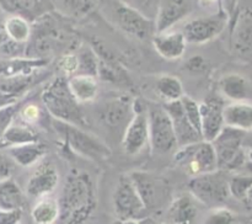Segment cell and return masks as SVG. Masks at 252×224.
Wrapping results in <instances>:
<instances>
[{
	"mask_svg": "<svg viewBox=\"0 0 252 224\" xmlns=\"http://www.w3.org/2000/svg\"><path fill=\"white\" fill-rule=\"evenodd\" d=\"M59 184V174L51 161H42L27 180L26 193L32 198L49 196Z\"/></svg>",
	"mask_w": 252,
	"mask_h": 224,
	"instance_id": "cell-15",
	"label": "cell"
},
{
	"mask_svg": "<svg viewBox=\"0 0 252 224\" xmlns=\"http://www.w3.org/2000/svg\"><path fill=\"white\" fill-rule=\"evenodd\" d=\"M123 224H139L138 219H129V221H125Z\"/></svg>",
	"mask_w": 252,
	"mask_h": 224,
	"instance_id": "cell-49",
	"label": "cell"
},
{
	"mask_svg": "<svg viewBox=\"0 0 252 224\" xmlns=\"http://www.w3.org/2000/svg\"><path fill=\"white\" fill-rule=\"evenodd\" d=\"M15 162L7 154L6 149L0 148V181L11 179L15 170Z\"/></svg>",
	"mask_w": 252,
	"mask_h": 224,
	"instance_id": "cell-42",
	"label": "cell"
},
{
	"mask_svg": "<svg viewBox=\"0 0 252 224\" xmlns=\"http://www.w3.org/2000/svg\"><path fill=\"white\" fill-rule=\"evenodd\" d=\"M132 117L128 121L122 137V149L128 155H137L149 145L147 103L137 98L132 102Z\"/></svg>",
	"mask_w": 252,
	"mask_h": 224,
	"instance_id": "cell-10",
	"label": "cell"
},
{
	"mask_svg": "<svg viewBox=\"0 0 252 224\" xmlns=\"http://www.w3.org/2000/svg\"><path fill=\"white\" fill-rule=\"evenodd\" d=\"M19 100H20V98L14 97V96L5 95V94H1V93H0V108L5 107V106L12 105V103L19 102Z\"/></svg>",
	"mask_w": 252,
	"mask_h": 224,
	"instance_id": "cell-45",
	"label": "cell"
},
{
	"mask_svg": "<svg viewBox=\"0 0 252 224\" xmlns=\"http://www.w3.org/2000/svg\"><path fill=\"white\" fill-rule=\"evenodd\" d=\"M245 132L225 126L218 137L212 142L217 154L218 170L224 172L241 169L248 160L244 148Z\"/></svg>",
	"mask_w": 252,
	"mask_h": 224,
	"instance_id": "cell-5",
	"label": "cell"
},
{
	"mask_svg": "<svg viewBox=\"0 0 252 224\" xmlns=\"http://www.w3.org/2000/svg\"><path fill=\"white\" fill-rule=\"evenodd\" d=\"M128 175L134 184L147 211L157 208L161 203L166 192L164 180L147 171H134Z\"/></svg>",
	"mask_w": 252,
	"mask_h": 224,
	"instance_id": "cell-14",
	"label": "cell"
},
{
	"mask_svg": "<svg viewBox=\"0 0 252 224\" xmlns=\"http://www.w3.org/2000/svg\"><path fill=\"white\" fill-rule=\"evenodd\" d=\"M202 5H209V4H213V2L218 1V0H198Z\"/></svg>",
	"mask_w": 252,
	"mask_h": 224,
	"instance_id": "cell-48",
	"label": "cell"
},
{
	"mask_svg": "<svg viewBox=\"0 0 252 224\" xmlns=\"http://www.w3.org/2000/svg\"><path fill=\"white\" fill-rule=\"evenodd\" d=\"M105 9L111 21L128 36L145 41L155 34L154 21L127 2L121 0H105Z\"/></svg>",
	"mask_w": 252,
	"mask_h": 224,
	"instance_id": "cell-4",
	"label": "cell"
},
{
	"mask_svg": "<svg viewBox=\"0 0 252 224\" xmlns=\"http://www.w3.org/2000/svg\"><path fill=\"white\" fill-rule=\"evenodd\" d=\"M192 10V0H160L157 19L154 21L155 33L169 31L181 21Z\"/></svg>",
	"mask_w": 252,
	"mask_h": 224,
	"instance_id": "cell-17",
	"label": "cell"
},
{
	"mask_svg": "<svg viewBox=\"0 0 252 224\" xmlns=\"http://www.w3.org/2000/svg\"><path fill=\"white\" fill-rule=\"evenodd\" d=\"M31 217L36 224H54L59 221L58 201L49 196L38 198L32 208Z\"/></svg>",
	"mask_w": 252,
	"mask_h": 224,
	"instance_id": "cell-31",
	"label": "cell"
},
{
	"mask_svg": "<svg viewBox=\"0 0 252 224\" xmlns=\"http://www.w3.org/2000/svg\"><path fill=\"white\" fill-rule=\"evenodd\" d=\"M162 106H164L165 111L167 112L172 122V126H174L175 135H176L177 140V148L203 140L201 133L187 120L184 107H182L181 100L166 102Z\"/></svg>",
	"mask_w": 252,
	"mask_h": 224,
	"instance_id": "cell-16",
	"label": "cell"
},
{
	"mask_svg": "<svg viewBox=\"0 0 252 224\" xmlns=\"http://www.w3.org/2000/svg\"><path fill=\"white\" fill-rule=\"evenodd\" d=\"M224 125L243 132L252 130V103L240 101L224 106Z\"/></svg>",
	"mask_w": 252,
	"mask_h": 224,
	"instance_id": "cell-22",
	"label": "cell"
},
{
	"mask_svg": "<svg viewBox=\"0 0 252 224\" xmlns=\"http://www.w3.org/2000/svg\"><path fill=\"white\" fill-rule=\"evenodd\" d=\"M6 152L15 164L22 167H29L43 159L47 153V147L38 140V142L7 148Z\"/></svg>",
	"mask_w": 252,
	"mask_h": 224,
	"instance_id": "cell-24",
	"label": "cell"
},
{
	"mask_svg": "<svg viewBox=\"0 0 252 224\" xmlns=\"http://www.w3.org/2000/svg\"><path fill=\"white\" fill-rule=\"evenodd\" d=\"M181 103L187 120L201 133V108H199V103L193 97L186 95V94L182 96Z\"/></svg>",
	"mask_w": 252,
	"mask_h": 224,
	"instance_id": "cell-35",
	"label": "cell"
},
{
	"mask_svg": "<svg viewBox=\"0 0 252 224\" xmlns=\"http://www.w3.org/2000/svg\"><path fill=\"white\" fill-rule=\"evenodd\" d=\"M228 24L229 15L225 10H220L214 15L191 20L185 25L181 32L187 43L204 44L217 38Z\"/></svg>",
	"mask_w": 252,
	"mask_h": 224,
	"instance_id": "cell-12",
	"label": "cell"
},
{
	"mask_svg": "<svg viewBox=\"0 0 252 224\" xmlns=\"http://www.w3.org/2000/svg\"><path fill=\"white\" fill-rule=\"evenodd\" d=\"M229 42L236 56L252 53V0H238L229 17Z\"/></svg>",
	"mask_w": 252,
	"mask_h": 224,
	"instance_id": "cell-9",
	"label": "cell"
},
{
	"mask_svg": "<svg viewBox=\"0 0 252 224\" xmlns=\"http://www.w3.org/2000/svg\"><path fill=\"white\" fill-rule=\"evenodd\" d=\"M38 74L34 73L27 76H14V78H0V93L5 95L20 98L30 90L36 81H38Z\"/></svg>",
	"mask_w": 252,
	"mask_h": 224,
	"instance_id": "cell-32",
	"label": "cell"
},
{
	"mask_svg": "<svg viewBox=\"0 0 252 224\" xmlns=\"http://www.w3.org/2000/svg\"><path fill=\"white\" fill-rule=\"evenodd\" d=\"M58 68L65 74L66 76H73L78 74L79 70V57L76 53L73 52H68L61 56L58 59Z\"/></svg>",
	"mask_w": 252,
	"mask_h": 224,
	"instance_id": "cell-39",
	"label": "cell"
},
{
	"mask_svg": "<svg viewBox=\"0 0 252 224\" xmlns=\"http://www.w3.org/2000/svg\"><path fill=\"white\" fill-rule=\"evenodd\" d=\"M174 161L191 177L208 174L218 170V161L213 144L201 140L192 144L179 147L175 150Z\"/></svg>",
	"mask_w": 252,
	"mask_h": 224,
	"instance_id": "cell-8",
	"label": "cell"
},
{
	"mask_svg": "<svg viewBox=\"0 0 252 224\" xmlns=\"http://www.w3.org/2000/svg\"><path fill=\"white\" fill-rule=\"evenodd\" d=\"M189 191L198 203L212 208L223 206L230 196L226 172L217 170L191 177L189 181Z\"/></svg>",
	"mask_w": 252,
	"mask_h": 224,
	"instance_id": "cell-6",
	"label": "cell"
},
{
	"mask_svg": "<svg viewBox=\"0 0 252 224\" xmlns=\"http://www.w3.org/2000/svg\"><path fill=\"white\" fill-rule=\"evenodd\" d=\"M53 126L63 139L64 145L70 152L94 161L105 160L111 155L110 147L103 143V140L90 132H86L81 127L59 121H54Z\"/></svg>",
	"mask_w": 252,
	"mask_h": 224,
	"instance_id": "cell-3",
	"label": "cell"
},
{
	"mask_svg": "<svg viewBox=\"0 0 252 224\" xmlns=\"http://www.w3.org/2000/svg\"><path fill=\"white\" fill-rule=\"evenodd\" d=\"M79 57V70L78 74L84 75L97 76L98 73V58L95 52L90 48H86L78 53ZM76 75V74H75Z\"/></svg>",
	"mask_w": 252,
	"mask_h": 224,
	"instance_id": "cell-33",
	"label": "cell"
},
{
	"mask_svg": "<svg viewBox=\"0 0 252 224\" xmlns=\"http://www.w3.org/2000/svg\"><path fill=\"white\" fill-rule=\"evenodd\" d=\"M22 51H24V46L15 43L9 38L5 31L4 20L0 17V52L5 56H9V58H12V57H17V54L21 53Z\"/></svg>",
	"mask_w": 252,
	"mask_h": 224,
	"instance_id": "cell-38",
	"label": "cell"
},
{
	"mask_svg": "<svg viewBox=\"0 0 252 224\" xmlns=\"http://www.w3.org/2000/svg\"><path fill=\"white\" fill-rule=\"evenodd\" d=\"M38 133L31 126L26 125L21 121L20 122L12 121L0 138V148L7 149V148L16 147V145L38 142Z\"/></svg>",
	"mask_w": 252,
	"mask_h": 224,
	"instance_id": "cell-23",
	"label": "cell"
},
{
	"mask_svg": "<svg viewBox=\"0 0 252 224\" xmlns=\"http://www.w3.org/2000/svg\"><path fill=\"white\" fill-rule=\"evenodd\" d=\"M71 94L80 105L93 102L98 95V81L96 76L76 74L68 79Z\"/></svg>",
	"mask_w": 252,
	"mask_h": 224,
	"instance_id": "cell-25",
	"label": "cell"
},
{
	"mask_svg": "<svg viewBox=\"0 0 252 224\" xmlns=\"http://www.w3.org/2000/svg\"><path fill=\"white\" fill-rule=\"evenodd\" d=\"M252 186V176L251 175L238 174L234 175L229 179V192L230 196L239 201H244L246 193Z\"/></svg>",
	"mask_w": 252,
	"mask_h": 224,
	"instance_id": "cell-34",
	"label": "cell"
},
{
	"mask_svg": "<svg viewBox=\"0 0 252 224\" xmlns=\"http://www.w3.org/2000/svg\"><path fill=\"white\" fill-rule=\"evenodd\" d=\"M48 64L44 58H22L12 57L5 61H0V78H14V76H27L37 73Z\"/></svg>",
	"mask_w": 252,
	"mask_h": 224,
	"instance_id": "cell-21",
	"label": "cell"
},
{
	"mask_svg": "<svg viewBox=\"0 0 252 224\" xmlns=\"http://www.w3.org/2000/svg\"><path fill=\"white\" fill-rule=\"evenodd\" d=\"M207 61L202 56H193L186 62V69L191 73H203L207 69Z\"/></svg>",
	"mask_w": 252,
	"mask_h": 224,
	"instance_id": "cell-44",
	"label": "cell"
},
{
	"mask_svg": "<svg viewBox=\"0 0 252 224\" xmlns=\"http://www.w3.org/2000/svg\"><path fill=\"white\" fill-rule=\"evenodd\" d=\"M20 106L19 102L12 103V105L5 106V107L0 108V138H1L2 133L5 132L10 123L14 121L15 116L17 115Z\"/></svg>",
	"mask_w": 252,
	"mask_h": 224,
	"instance_id": "cell-41",
	"label": "cell"
},
{
	"mask_svg": "<svg viewBox=\"0 0 252 224\" xmlns=\"http://www.w3.org/2000/svg\"><path fill=\"white\" fill-rule=\"evenodd\" d=\"M219 90L233 102L245 101L249 97V83L243 75L229 73L219 80Z\"/></svg>",
	"mask_w": 252,
	"mask_h": 224,
	"instance_id": "cell-27",
	"label": "cell"
},
{
	"mask_svg": "<svg viewBox=\"0 0 252 224\" xmlns=\"http://www.w3.org/2000/svg\"><path fill=\"white\" fill-rule=\"evenodd\" d=\"M0 7L11 15L29 20L39 19L53 9L52 0H0Z\"/></svg>",
	"mask_w": 252,
	"mask_h": 224,
	"instance_id": "cell-19",
	"label": "cell"
},
{
	"mask_svg": "<svg viewBox=\"0 0 252 224\" xmlns=\"http://www.w3.org/2000/svg\"><path fill=\"white\" fill-rule=\"evenodd\" d=\"M65 9L69 15L81 17L88 15L93 10V0H57Z\"/></svg>",
	"mask_w": 252,
	"mask_h": 224,
	"instance_id": "cell-37",
	"label": "cell"
},
{
	"mask_svg": "<svg viewBox=\"0 0 252 224\" xmlns=\"http://www.w3.org/2000/svg\"><path fill=\"white\" fill-rule=\"evenodd\" d=\"M113 211L121 222L139 219L147 212L144 203L130 180L129 175H121L113 191Z\"/></svg>",
	"mask_w": 252,
	"mask_h": 224,
	"instance_id": "cell-11",
	"label": "cell"
},
{
	"mask_svg": "<svg viewBox=\"0 0 252 224\" xmlns=\"http://www.w3.org/2000/svg\"><path fill=\"white\" fill-rule=\"evenodd\" d=\"M236 216L231 209L226 207H216L212 208L207 214L203 224H235Z\"/></svg>",
	"mask_w": 252,
	"mask_h": 224,
	"instance_id": "cell-36",
	"label": "cell"
},
{
	"mask_svg": "<svg viewBox=\"0 0 252 224\" xmlns=\"http://www.w3.org/2000/svg\"><path fill=\"white\" fill-rule=\"evenodd\" d=\"M26 199L16 181L12 179L0 181V211L24 209Z\"/></svg>",
	"mask_w": 252,
	"mask_h": 224,
	"instance_id": "cell-28",
	"label": "cell"
},
{
	"mask_svg": "<svg viewBox=\"0 0 252 224\" xmlns=\"http://www.w3.org/2000/svg\"><path fill=\"white\" fill-rule=\"evenodd\" d=\"M155 51L167 61H175L181 58L186 52L187 42L180 31H165L155 33L152 37Z\"/></svg>",
	"mask_w": 252,
	"mask_h": 224,
	"instance_id": "cell-20",
	"label": "cell"
},
{
	"mask_svg": "<svg viewBox=\"0 0 252 224\" xmlns=\"http://www.w3.org/2000/svg\"><path fill=\"white\" fill-rule=\"evenodd\" d=\"M129 112H133L132 102L127 96H121L105 103L100 111V118L108 127H118L127 120Z\"/></svg>",
	"mask_w": 252,
	"mask_h": 224,
	"instance_id": "cell-26",
	"label": "cell"
},
{
	"mask_svg": "<svg viewBox=\"0 0 252 224\" xmlns=\"http://www.w3.org/2000/svg\"><path fill=\"white\" fill-rule=\"evenodd\" d=\"M41 100L56 121L81 128L88 125L81 105L71 94L65 76H56L48 81L41 94Z\"/></svg>",
	"mask_w": 252,
	"mask_h": 224,
	"instance_id": "cell-2",
	"label": "cell"
},
{
	"mask_svg": "<svg viewBox=\"0 0 252 224\" xmlns=\"http://www.w3.org/2000/svg\"><path fill=\"white\" fill-rule=\"evenodd\" d=\"M148 126H149V147L153 154L165 155L177 148L174 126L164 106L147 103Z\"/></svg>",
	"mask_w": 252,
	"mask_h": 224,
	"instance_id": "cell-7",
	"label": "cell"
},
{
	"mask_svg": "<svg viewBox=\"0 0 252 224\" xmlns=\"http://www.w3.org/2000/svg\"><path fill=\"white\" fill-rule=\"evenodd\" d=\"M155 224H166V223H164V222H162V223H155Z\"/></svg>",
	"mask_w": 252,
	"mask_h": 224,
	"instance_id": "cell-50",
	"label": "cell"
},
{
	"mask_svg": "<svg viewBox=\"0 0 252 224\" xmlns=\"http://www.w3.org/2000/svg\"><path fill=\"white\" fill-rule=\"evenodd\" d=\"M155 91L165 103L181 100L182 96L185 95L181 80L177 76L170 74H164L158 78L155 83Z\"/></svg>",
	"mask_w": 252,
	"mask_h": 224,
	"instance_id": "cell-29",
	"label": "cell"
},
{
	"mask_svg": "<svg viewBox=\"0 0 252 224\" xmlns=\"http://www.w3.org/2000/svg\"><path fill=\"white\" fill-rule=\"evenodd\" d=\"M17 113H19L21 122L31 126L32 123L38 122L39 117H41V108L36 103H26L19 108Z\"/></svg>",
	"mask_w": 252,
	"mask_h": 224,
	"instance_id": "cell-40",
	"label": "cell"
},
{
	"mask_svg": "<svg viewBox=\"0 0 252 224\" xmlns=\"http://www.w3.org/2000/svg\"><path fill=\"white\" fill-rule=\"evenodd\" d=\"M22 219V209L0 211V224H20Z\"/></svg>",
	"mask_w": 252,
	"mask_h": 224,
	"instance_id": "cell-43",
	"label": "cell"
},
{
	"mask_svg": "<svg viewBox=\"0 0 252 224\" xmlns=\"http://www.w3.org/2000/svg\"><path fill=\"white\" fill-rule=\"evenodd\" d=\"M198 202L189 193L175 197L165 214L166 224H196L198 219Z\"/></svg>",
	"mask_w": 252,
	"mask_h": 224,
	"instance_id": "cell-18",
	"label": "cell"
},
{
	"mask_svg": "<svg viewBox=\"0 0 252 224\" xmlns=\"http://www.w3.org/2000/svg\"><path fill=\"white\" fill-rule=\"evenodd\" d=\"M236 2H238V0H225V11L226 14L229 15V17L231 16V14H233L234 9H235L236 6Z\"/></svg>",
	"mask_w": 252,
	"mask_h": 224,
	"instance_id": "cell-46",
	"label": "cell"
},
{
	"mask_svg": "<svg viewBox=\"0 0 252 224\" xmlns=\"http://www.w3.org/2000/svg\"><path fill=\"white\" fill-rule=\"evenodd\" d=\"M224 101L218 96H208L203 102L199 103L201 108V134L206 142H213L224 125Z\"/></svg>",
	"mask_w": 252,
	"mask_h": 224,
	"instance_id": "cell-13",
	"label": "cell"
},
{
	"mask_svg": "<svg viewBox=\"0 0 252 224\" xmlns=\"http://www.w3.org/2000/svg\"><path fill=\"white\" fill-rule=\"evenodd\" d=\"M5 31L12 42L17 44H26L32 34L31 22L20 15H10L4 20Z\"/></svg>",
	"mask_w": 252,
	"mask_h": 224,
	"instance_id": "cell-30",
	"label": "cell"
},
{
	"mask_svg": "<svg viewBox=\"0 0 252 224\" xmlns=\"http://www.w3.org/2000/svg\"><path fill=\"white\" fill-rule=\"evenodd\" d=\"M243 202L246 204V207H248L249 209H252V186L248 191V193H246V197L244 198Z\"/></svg>",
	"mask_w": 252,
	"mask_h": 224,
	"instance_id": "cell-47",
	"label": "cell"
},
{
	"mask_svg": "<svg viewBox=\"0 0 252 224\" xmlns=\"http://www.w3.org/2000/svg\"><path fill=\"white\" fill-rule=\"evenodd\" d=\"M58 204L62 224H85L97 207V191L90 174L73 170L64 182Z\"/></svg>",
	"mask_w": 252,
	"mask_h": 224,
	"instance_id": "cell-1",
	"label": "cell"
}]
</instances>
